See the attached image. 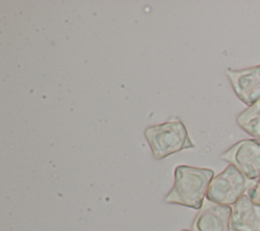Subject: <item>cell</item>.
<instances>
[{"mask_svg":"<svg viewBox=\"0 0 260 231\" xmlns=\"http://www.w3.org/2000/svg\"><path fill=\"white\" fill-rule=\"evenodd\" d=\"M220 158L235 166L248 179L260 178V141L243 139L220 155Z\"/></svg>","mask_w":260,"mask_h":231,"instance_id":"cell-4","label":"cell"},{"mask_svg":"<svg viewBox=\"0 0 260 231\" xmlns=\"http://www.w3.org/2000/svg\"><path fill=\"white\" fill-rule=\"evenodd\" d=\"M256 183V180L248 179L235 166L230 164L221 173L213 177L209 184L206 198L223 206L235 205Z\"/></svg>","mask_w":260,"mask_h":231,"instance_id":"cell-3","label":"cell"},{"mask_svg":"<svg viewBox=\"0 0 260 231\" xmlns=\"http://www.w3.org/2000/svg\"><path fill=\"white\" fill-rule=\"evenodd\" d=\"M232 208L206 200L191 225L192 231H230Z\"/></svg>","mask_w":260,"mask_h":231,"instance_id":"cell-6","label":"cell"},{"mask_svg":"<svg viewBox=\"0 0 260 231\" xmlns=\"http://www.w3.org/2000/svg\"><path fill=\"white\" fill-rule=\"evenodd\" d=\"M144 135L155 160H162L170 155L195 147L185 124L179 118L149 126L144 130Z\"/></svg>","mask_w":260,"mask_h":231,"instance_id":"cell-2","label":"cell"},{"mask_svg":"<svg viewBox=\"0 0 260 231\" xmlns=\"http://www.w3.org/2000/svg\"><path fill=\"white\" fill-rule=\"evenodd\" d=\"M225 74L237 97L248 107L260 101V65L244 69L228 68Z\"/></svg>","mask_w":260,"mask_h":231,"instance_id":"cell-5","label":"cell"},{"mask_svg":"<svg viewBox=\"0 0 260 231\" xmlns=\"http://www.w3.org/2000/svg\"><path fill=\"white\" fill-rule=\"evenodd\" d=\"M254 201L260 204V178L258 179L257 183L253 188H251L247 193Z\"/></svg>","mask_w":260,"mask_h":231,"instance_id":"cell-9","label":"cell"},{"mask_svg":"<svg viewBox=\"0 0 260 231\" xmlns=\"http://www.w3.org/2000/svg\"><path fill=\"white\" fill-rule=\"evenodd\" d=\"M233 231H260V204L244 194L233 205L231 216Z\"/></svg>","mask_w":260,"mask_h":231,"instance_id":"cell-7","label":"cell"},{"mask_svg":"<svg viewBox=\"0 0 260 231\" xmlns=\"http://www.w3.org/2000/svg\"><path fill=\"white\" fill-rule=\"evenodd\" d=\"M214 172L211 169L179 165L175 169V181L165 196L167 204L200 210L204 203Z\"/></svg>","mask_w":260,"mask_h":231,"instance_id":"cell-1","label":"cell"},{"mask_svg":"<svg viewBox=\"0 0 260 231\" xmlns=\"http://www.w3.org/2000/svg\"><path fill=\"white\" fill-rule=\"evenodd\" d=\"M236 121L238 125L253 136L255 139H260V101L241 112Z\"/></svg>","mask_w":260,"mask_h":231,"instance_id":"cell-8","label":"cell"},{"mask_svg":"<svg viewBox=\"0 0 260 231\" xmlns=\"http://www.w3.org/2000/svg\"><path fill=\"white\" fill-rule=\"evenodd\" d=\"M182 231H190V230H187V229H184V230H182Z\"/></svg>","mask_w":260,"mask_h":231,"instance_id":"cell-10","label":"cell"}]
</instances>
